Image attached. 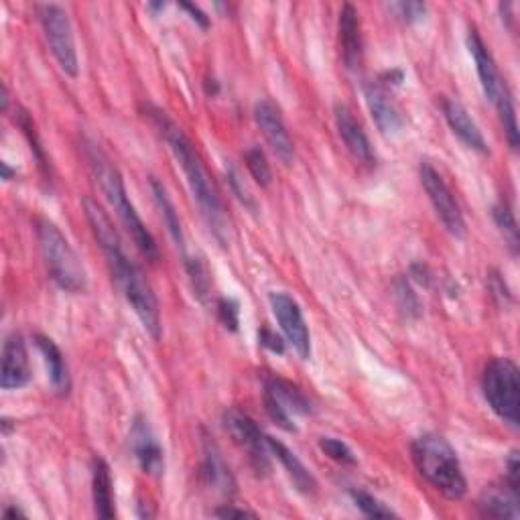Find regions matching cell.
<instances>
[{"instance_id":"cell-23","label":"cell","mask_w":520,"mask_h":520,"mask_svg":"<svg viewBox=\"0 0 520 520\" xmlns=\"http://www.w3.org/2000/svg\"><path fill=\"white\" fill-rule=\"evenodd\" d=\"M112 474L106 460L96 458L92 460V498H94V510L98 518L110 520L116 516L114 506V490H112Z\"/></svg>"},{"instance_id":"cell-10","label":"cell","mask_w":520,"mask_h":520,"mask_svg":"<svg viewBox=\"0 0 520 520\" xmlns=\"http://www.w3.org/2000/svg\"><path fill=\"white\" fill-rule=\"evenodd\" d=\"M265 409L279 427L285 431H297L293 415H309L311 403L301 388L283 378L271 376L265 382Z\"/></svg>"},{"instance_id":"cell-6","label":"cell","mask_w":520,"mask_h":520,"mask_svg":"<svg viewBox=\"0 0 520 520\" xmlns=\"http://www.w3.org/2000/svg\"><path fill=\"white\" fill-rule=\"evenodd\" d=\"M468 49L474 57L482 90L500 116V122L504 126L508 143H510L512 149H518V124H516V110H514L512 94L506 86V80L502 78V74L498 70V65H496L492 53L488 51L486 43L482 41V37L476 29H470V33H468Z\"/></svg>"},{"instance_id":"cell-36","label":"cell","mask_w":520,"mask_h":520,"mask_svg":"<svg viewBox=\"0 0 520 520\" xmlns=\"http://www.w3.org/2000/svg\"><path fill=\"white\" fill-rule=\"evenodd\" d=\"M212 514L218 516V518H244V516H252V518H254V516H256L252 510L236 508L234 504H224V506L216 508Z\"/></svg>"},{"instance_id":"cell-40","label":"cell","mask_w":520,"mask_h":520,"mask_svg":"<svg viewBox=\"0 0 520 520\" xmlns=\"http://www.w3.org/2000/svg\"><path fill=\"white\" fill-rule=\"evenodd\" d=\"M13 175L17 177V173H13V169L9 167V163H3V179H5V181H11Z\"/></svg>"},{"instance_id":"cell-11","label":"cell","mask_w":520,"mask_h":520,"mask_svg":"<svg viewBox=\"0 0 520 520\" xmlns=\"http://www.w3.org/2000/svg\"><path fill=\"white\" fill-rule=\"evenodd\" d=\"M224 427L232 441L248 453V460L252 468L258 474L269 472V445H267V435L258 429V425L240 409H228L224 413Z\"/></svg>"},{"instance_id":"cell-17","label":"cell","mask_w":520,"mask_h":520,"mask_svg":"<svg viewBox=\"0 0 520 520\" xmlns=\"http://www.w3.org/2000/svg\"><path fill=\"white\" fill-rule=\"evenodd\" d=\"M364 98H366L368 110L372 114V120L376 122V126H378L382 135L390 137V135L401 133L403 116H401L397 104L393 102V98L388 96L386 86H382L380 82H366L364 84Z\"/></svg>"},{"instance_id":"cell-18","label":"cell","mask_w":520,"mask_h":520,"mask_svg":"<svg viewBox=\"0 0 520 520\" xmlns=\"http://www.w3.org/2000/svg\"><path fill=\"white\" fill-rule=\"evenodd\" d=\"M441 110L455 137H458L472 151H478L482 155L488 153V143L482 135L480 126L474 122V118L470 116V112L464 108L462 102L453 100V98H443Z\"/></svg>"},{"instance_id":"cell-37","label":"cell","mask_w":520,"mask_h":520,"mask_svg":"<svg viewBox=\"0 0 520 520\" xmlns=\"http://www.w3.org/2000/svg\"><path fill=\"white\" fill-rule=\"evenodd\" d=\"M260 344H263V346L269 348V350H273V352H279V354L285 352V344H283V340H281L279 336L271 334L269 330H265L263 334H260Z\"/></svg>"},{"instance_id":"cell-35","label":"cell","mask_w":520,"mask_h":520,"mask_svg":"<svg viewBox=\"0 0 520 520\" xmlns=\"http://www.w3.org/2000/svg\"><path fill=\"white\" fill-rule=\"evenodd\" d=\"M504 482L514 490L520 492V464H518V453L512 451L506 460V478Z\"/></svg>"},{"instance_id":"cell-26","label":"cell","mask_w":520,"mask_h":520,"mask_svg":"<svg viewBox=\"0 0 520 520\" xmlns=\"http://www.w3.org/2000/svg\"><path fill=\"white\" fill-rule=\"evenodd\" d=\"M185 269H187V275L191 281L193 295L200 301H206L210 295V289H212V279H210V271H208L206 263L198 256L195 258L185 256Z\"/></svg>"},{"instance_id":"cell-32","label":"cell","mask_w":520,"mask_h":520,"mask_svg":"<svg viewBox=\"0 0 520 520\" xmlns=\"http://www.w3.org/2000/svg\"><path fill=\"white\" fill-rule=\"evenodd\" d=\"M388 11L395 13L397 19H401L403 23L413 25L425 17L427 7H425V3H390Z\"/></svg>"},{"instance_id":"cell-15","label":"cell","mask_w":520,"mask_h":520,"mask_svg":"<svg viewBox=\"0 0 520 520\" xmlns=\"http://www.w3.org/2000/svg\"><path fill=\"white\" fill-rule=\"evenodd\" d=\"M31 380L29 352L21 334H11L3 346V372L0 386L3 390H19Z\"/></svg>"},{"instance_id":"cell-28","label":"cell","mask_w":520,"mask_h":520,"mask_svg":"<svg viewBox=\"0 0 520 520\" xmlns=\"http://www.w3.org/2000/svg\"><path fill=\"white\" fill-rule=\"evenodd\" d=\"M350 496H352L354 504L370 518H397L399 516L393 508H388L384 502H380L376 496H372L366 490H352Z\"/></svg>"},{"instance_id":"cell-20","label":"cell","mask_w":520,"mask_h":520,"mask_svg":"<svg viewBox=\"0 0 520 520\" xmlns=\"http://www.w3.org/2000/svg\"><path fill=\"white\" fill-rule=\"evenodd\" d=\"M340 47H342V59L348 70H358L364 55V41H362V27H360V15L354 5L346 3L340 11Z\"/></svg>"},{"instance_id":"cell-24","label":"cell","mask_w":520,"mask_h":520,"mask_svg":"<svg viewBox=\"0 0 520 520\" xmlns=\"http://www.w3.org/2000/svg\"><path fill=\"white\" fill-rule=\"evenodd\" d=\"M267 445L269 451L275 455V458L283 464V468L287 470L291 482L295 484V488L303 494H313L317 488V482L313 478V474L303 466V462L297 458V455L281 441H277L275 437L267 435Z\"/></svg>"},{"instance_id":"cell-41","label":"cell","mask_w":520,"mask_h":520,"mask_svg":"<svg viewBox=\"0 0 520 520\" xmlns=\"http://www.w3.org/2000/svg\"><path fill=\"white\" fill-rule=\"evenodd\" d=\"M7 108H9V88L3 86V110L7 112Z\"/></svg>"},{"instance_id":"cell-22","label":"cell","mask_w":520,"mask_h":520,"mask_svg":"<svg viewBox=\"0 0 520 520\" xmlns=\"http://www.w3.org/2000/svg\"><path fill=\"white\" fill-rule=\"evenodd\" d=\"M35 344L45 360L47 372H49V380L55 393L59 397L70 395L72 388V378H70V370H68V362H65L61 350L55 346L53 340L45 338V336H35Z\"/></svg>"},{"instance_id":"cell-38","label":"cell","mask_w":520,"mask_h":520,"mask_svg":"<svg viewBox=\"0 0 520 520\" xmlns=\"http://www.w3.org/2000/svg\"><path fill=\"white\" fill-rule=\"evenodd\" d=\"M181 9H183V11H187L195 23L202 25V27H208V17H206V15L200 11V7H195V5H187V3H183V5H181Z\"/></svg>"},{"instance_id":"cell-21","label":"cell","mask_w":520,"mask_h":520,"mask_svg":"<svg viewBox=\"0 0 520 520\" xmlns=\"http://www.w3.org/2000/svg\"><path fill=\"white\" fill-rule=\"evenodd\" d=\"M520 492H514L506 482L486 488L478 500V510L484 518H512L520 516Z\"/></svg>"},{"instance_id":"cell-8","label":"cell","mask_w":520,"mask_h":520,"mask_svg":"<svg viewBox=\"0 0 520 520\" xmlns=\"http://www.w3.org/2000/svg\"><path fill=\"white\" fill-rule=\"evenodd\" d=\"M37 17L41 21L45 39L49 43L55 61L59 63L61 72L70 78H78L80 63H78L76 39H74V29L68 11H65L61 5L45 3V5H37Z\"/></svg>"},{"instance_id":"cell-4","label":"cell","mask_w":520,"mask_h":520,"mask_svg":"<svg viewBox=\"0 0 520 520\" xmlns=\"http://www.w3.org/2000/svg\"><path fill=\"white\" fill-rule=\"evenodd\" d=\"M411 455L419 474L445 498L462 500L468 492V482L451 443L437 435L425 433L411 445Z\"/></svg>"},{"instance_id":"cell-13","label":"cell","mask_w":520,"mask_h":520,"mask_svg":"<svg viewBox=\"0 0 520 520\" xmlns=\"http://www.w3.org/2000/svg\"><path fill=\"white\" fill-rule=\"evenodd\" d=\"M254 122L260 128V133H263L265 141L269 143L271 151L277 155V159L285 165H291L295 157V147L279 106L267 98L258 100L254 104Z\"/></svg>"},{"instance_id":"cell-16","label":"cell","mask_w":520,"mask_h":520,"mask_svg":"<svg viewBox=\"0 0 520 520\" xmlns=\"http://www.w3.org/2000/svg\"><path fill=\"white\" fill-rule=\"evenodd\" d=\"M334 118H336L338 135H340L342 143L346 145L348 153L362 165H374L376 163V153H374V149L370 145L368 135L364 133V128L354 118L350 108L344 106V104H338L336 110H334Z\"/></svg>"},{"instance_id":"cell-9","label":"cell","mask_w":520,"mask_h":520,"mask_svg":"<svg viewBox=\"0 0 520 520\" xmlns=\"http://www.w3.org/2000/svg\"><path fill=\"white\" fill-rule=\"evenodd\" d=\"M419 177H421V183H423V189L427 193V198H429L437 218L445 226V230L453 238H464L466 236L464 214L460 210L458 200H455L453 191L449 189V185L441 177V173L431 163L423 161L421 167H419Z\"/></svg>"},{"instance_id":"cell-19","label":"cell","mask_w":520,"mask_h":520,"mask_svg":"<svg viewBox=\"0 0 520 520\" xmlns=\"http://www.w3.org/2000/svg\"><path fill=\"white\" fill-rule=\"evenodd\" d=\"M202 478L208 488L220 496H232L236 492V480L226 464L224 455L212 437H204V460H202Z\"/></svg>"},{"instance_id":"cell-27","label":"cell","mask_w":520,"mask_h":520,"mask_svg":"<svg viewBox=\"0 0 520 520\" xmlns=\"http://www.w3.org/2000/svg\"><path fill=\"white\" fill-rule=\"evenodd\" d=\"M244 161H246V167L250 171V175L254 177V181L260 185V187H269L271 181H273V171H271V165H269V159L265 155V151L260 147H250L244 155Z\"/></svg>"},{"instance_id":"cell-2","label":"cell","mask_w":520,"mask_h":520,"mask_svg":"<svg viewBox=\"0 0 520 520\" xmlns=\"http://www.w3.org/2000/svg\"><path fill=\"white\" fill-rule=\"evenodd\" d=\"M151 118L161 130L163 139L167 141L173 157L183 169V175L187 179V185L193 193V200L198 202V208L210 228V232L216 236V240L226 246L228 244V234H230V220L224 208V202L220 198V191L216 183L212 181L200 153L195 151L193 143L185 137L183 130L165 116V112L153 108Z\"/></svg>"},{"instance_id":"cell-39","label":"cell","mask_w":520,"mask_h":520,"mask_svg":"<svg viewBox=\"0 0 520 520\" xmlns=\"http://www.w3.org/2000/svg\"><path fill=\"white\" fill-rule=\"evenodd\" d=\"M3 516L5 518H17V516H25V512L21 510V508H15V506H9V508H5V512H3Z\"/></svg>"},{"instance_id":"cell-34","label":"cell","mask_w":520,"mask_h":520,"mask_svg":"<svg viewBox=\"0 0 520 520\" xmlns=\"http://www.w3.org/2000/svg\"><path fill=\"white\" fill-rule=\"evenodd\" d=\"M228 181H230V187H232L236 198H238L246 208H254L252 193H250V189L244 185V179L240 177V173H238L234 167L228 169Z\"/></svg>"},{"instance_id":"cell-5","label":"cell","mask_w":520,"mask_h":520,"mask_svg":"<svg viewBox=\"0 0 520 520\" xmlns=\"http://www.w3.org/2000/svg\"><path fill=\"white\" fill-rule=\"evenodd\" d=\"M37 240L51 281L68 293L86 289V269L70 240L49 220L37 222Z\"/></svg>"},{"instance_id":"cell-33","label":"cell","mask_w":520,"mask_h":520,"mask_svg":"<svg viewBox=\"0 0 520 520\" xmlns=\"http://www.w3.org/2000/svg\"><path fill=\"white\" fill-rule=\"evenodd\" d=\"M218 317L224 323V328L230 332L238 330V303L234 299L218 301Z\"/></svg>"},{"instance_id":"cell-29","label":"cell","mask_w":520,"mask_h":520,"mask_svg":"<svg viewBox=\"0 0 520 520\" xmlns=\"http://www.w3.org/2000/svg\"><path fill=\"white\" fill-rule=\"evenodd\" d=\"M319 449L340 466H356L354 451L344 441H340L336 437H321Z\"/></svg>"},{"instance_id":"cell-30","label":"cell","mask_w":520,"mask_h":520,"mask_svg":"<svg viewBox=\"0 0 520 520\" xmlns=\"http://www.w3.org/2000/svg\"><path fill=\"white\" fill-rule=\"evenodd\" d=\"M492 216H494L496 226L500 228V232H502L504 238L508 240L512 252H516V248H518V226H516V218H514L510 206H508V204H498V206H494Z\"/></svg>"},{"instance_id":"cell-3","label":"cell","mask_w":520,"mask_h":520,"mask_svg":"<svg viewBox=\"0 0 520 520\" xmlns=\"http://www.w3.org/2000/svg\"><path fill=\"white\" fill-rule=\"evenodd\" d=\"M84 155L88 159L92 175L96 177L102 193L106 195L108 204L114 208V212L118 214V218L124 224V228L130 232V236H133V240L139 246V250L151 260V263H157V260H159V246H157L153 234L147 230L145 222L141 220L139 212L135 210L133 202L128 200L122 175L116 169V165L94 143H84Z\"/></svg>"},{"instance_id":"cell-12","label":"cell","mask_w":520,"mask_h":520,"mask_svg":"<svg viewBox=\"0 0 520 520\" xmlns=\"http://www.w3.org/2000/svg\"><path fill=\"white\" fill-rule=\"evenodd\" d=\"M271 309L281 325V330L287 338V344L297 352L301 360H309L311 356V336L307 323L303 319L299 303L287 293H271L269 295Z\"/></svg>"},{"instance_id":"cell-25","label":"cell","mask_w":520,"mask_h":520,"mask_svg":"<svg viewBox=\"0 0 520 520\" xmlns=\"http://www.w3.org/2000/svg\"><path fill=\"white\" fill-rule=\"evenodd\" d=\"M151 189H153V195H155V202H157V208L161 212V218L171 234V238L175 240V246L185 254V236H183V228H181V220H179V214L171 202V198L167 195V189L163 187V183H159L155 177H151Z\"/></svg>"},{"instance_id":"cell-14","label":"cell","mask_w":520,"mask_h":520,"mask_svg":"<svg viewBox=\"0 0 520 520\" xmlns=\"http://www.w3.org/2000/svg\"><path fill=\"white\" fill-rule=\"evenodd\" d=\"M130 449H133L139 468L149 476H161L165 470L163 449L145 417H137L130 427Z\"/></svg>"},{"instance_id":"cell-31","label":"cell","mask_w":520,"mask_h":520,"mask_svg":"<svg viewBox=\"0 0 520 520\" xmlns=\"http://www.w3.org/2000/svg\"><path fill=\"white\" fill-rule=\"evenodd\" d=\"M395 291H397V301H399L401 311H405L407 317H419L421 305H419V299H417V295L413 293L409 281H405V279L397 281Z\"/></svg>"},{"instance_id":"cell-1","label":"cell","mask_w":520,"mask_h":520,"mask_svg":"<svg viewBox=\"0 0 520 520\" xmlns=\"http://www.w3.org/2000/svg\"><path fill=\"white\" fill-rule=\"evenodd\" d=\"M84 210H86V218L92 226V232L106 256L112 279L116 281V285L122 291L128 305L135 309L147 334L153 340H159L161 338V315H159V303H157L151 283L147 281L145 273L124 252L122 240H120L118 232L114 230L106 212L92 200H84Z\"/></svg>"},{"instance_id":"cell-7","label":"cell","mask_w":520,"mask_h":520,"mask_svg":"<svg viewBox=\"0 0 520 520\" xmlns=\"http://www.w3.org/2000/svg\"><path fill=\"white\" fill-rule=\"evenodd\" d=\"M484 399L490 409L512 429L520 425V380L510 358H492L482 374Z\"/></svg>"}]
</instances>
